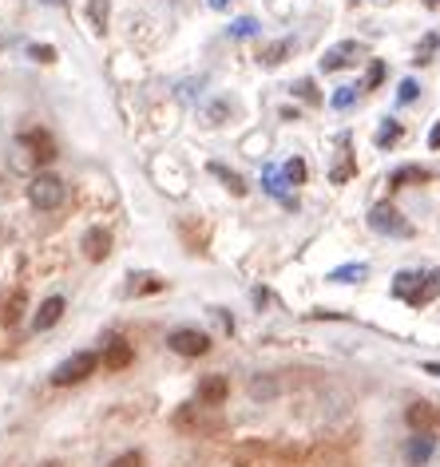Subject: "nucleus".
Instances as JSON below:
<instances>
[{"label":"nucleus","mask_w":440,"mask_h":467,"mask_svg":"<svg viewBox=\"0 0 440 467\" xmlns=\"http://www.w3.org/2000/svg\"><path fill=\"white\" fill-rule=\"evenodd\" d=\"M417 79H405V84H401V91H397V99H401V104H412V99H417Z\"/></svg>","instance_id":"c756f323"},{"label":"nucleus","mask_w":440,"mask_h":467,"mask_svg":"<svg viewBox=\"0 0 440 467\" xmlns=\"http://www.w3.org/2000/svg\"><path fill=\"white\" fill-rule=\"evenodd\" d=\"M159 289H163V281L155 278V273H140V281L127 286V293H159Z\"/></svg>","instance_id":"4be33fe9"},{"label":"nucleus","mask_w":440,"mask_h":467,"mask_svg":"<svg viewBox=\"0 0 440 467\" xmlns=\"http://www.w3.org/2000/svg\"><path fill=\"white\" fill-rule=\"evenodd\" d=\"M63 195H68V187H63V179L52 175V171H40V175L29 182V203L36 210H56L63 203Z\"/></svg>","instance_id":"f03ea898"},{"label":"nucleus","mask_w":440,"mask_h":467,"mask_svg":"<svg viewBox=\"0 0 440 467\" xmlns=\"http://www.w3.org/2000/svg\"><path fill=\"white\" fill-rule=\"evenodd\" d=\"M298 96L306 99V104H322V96L314 91V84H309V79H301V84H298Z\"/></svg>","instance_id":"7c9ffc66"},{"label":"nucleus","mask_w":440,"mask_h":467,"mask_svg":"<svg viewBox=\"0 0 440 467\" xmlns=\"http://www.w3.org/2000/svg\"><path fill=\"white\" fill-rule=\"evenodd\" d=\"M218 424H223L218 412L207 404H187V408H179V416H175V428H182V432H215Z\"/></svg>","instance_id":"39448f33"},{"label":"nucleus","mask_w":440,"mask_h":467,"mask_svg":"<svg viewBox=\"0 0 440 467\" xmlns=\"http://www.w3.org/2000/svg\"><path fill=\"white\" fill-rule=\"evenodd\" d=\"M369 226L377 234H389V238H412V226L405 222V214H401L393 203H377L369 210Z\"/></svg>","instance_id":"20e7f679"},{"label":"nucleus","mask_w":440,"mask_h":467,"mask_svg":"<svg viewBox=\"0 0 440 467\" xmlns=\"http://www.w3.org/2000/svg\"><path fill=\"white\" fill-rule=\"evenodd\" d=\"M226 4H231V0H210V8H226Z\"/></svg>","instance_id":"f704fd0d"},{"label":"nucleus","mask_w":440,"mask_h":467,"mask_svg":"<svg viewBox=\"0 0 440 467\" xmlns=\"http://www.w3.org/2000/svg\"><path fill=\"white\" fill-rule=\"evenodd\" d=\"M107 8H112L107 0H91V4H88V21H91V29H96V32H104V24H107Z\"/></svg>","instance_id":"6ab92c4d"},{"label":"nucleus","mask_w":440,"mask_h":467,"mask_svg":"<svg viewBox=\"0 0 440 467\" xmlns=\"http://www.w3.org/2000/svg\"><path fill=\"white\" fill-rule=\"evenodd\" d=\"M428 146H433V151H440V123L433 127V131H428Z\"/></svg>","instance_id":"473e14b6"},{"label":"nucleus","mask_w":440,"mask_h":467,"mask_svg":"<svg viewBox=\"0 0 440 467\" xmlns=\"http://www.w3.org/2000/svg\"><path fill=\"white\" fill-rule=\"evenodd\" d=\"M286 52H290V40H278V44H270V48L258 56V63H266V68H274V63H282L286 60Z\"/></svg>","instance_id":"412c9836"},{"label":"nucleus","mask_w":440,"mask_h":467,"mask_svg":"<svg viewBox=\"0 0 440 467\" xmlns=\"http://www.w3.org/2000/svg\"><path fill=\"white\" fill-rule=\"evenodd\" d=\"M44 467H60V463H44Z\"/></svg>","instance_id":"e433bc0d"},{"label":"nucleus","mask_w":440,"mask_h":467,"mask_svg":"<svg viewBox=\"0 0 440 467\" xmlns=\"http://www.w3.org/2000/svg\"><path fill=\"white\" fill-rule=\"evenodd\" d=\"M412 182H428V171L425 167H397L389 175V187L401 190V187H412Z\"/></svg>","instance_id":"4468645a"},{"label":"nucleus","mask_w":440,"mask_h":467,"mask_svg":"<svg viewBox=\"0 0 440 467\" xmlns=\"http://www.w3.org/2000/svg\"><path fill=\"white\" fill-rule=\"evenodd\" d=\"M226 396H231V380L226 377H203L199 380V404H207V408H218V404H226Z\"/></svg>","instance_id":"6e6552de"},{"label":"nucleus","mask_w":440,"mask_h":467,"mask_svg":"<svg viewBox=\"0 0 440 467\" xmlns=\"http://www.w3.org/2000/svg\"><path fill=\"white\" fill-rule=\"evenodd\" d=\"M258 32V21H250V16H238V21L231 24V36L234 40H246V36Z\"/></svg>","instance_id":"393cba45"},{"label":"nucleus","mask_w":440,"mask_h":467,"mask_svg":"<svg viewBox=\"0 0 440 467\" xmlns=\"http://www.w3.org/2000/svg\"><path fill=\"white\" fill-rule=\"evenodd\" d=\"M350 175H353V163L345 159V163H337V167H334V175H329V179H334V182H345Z\"/></svg>","instance_id":"2f4dec72"},{"label":"nucleus","mask_w":440,"mask_h":467,"mask_svg":"<svg viewBox=\"0 0 440 467\" xmlns=\"http://www.w3.org/2000/svg\"><path fill=\"white\" fill-rule=\"evenodd\" d=\"M40 4H56V8H60V4H63V0H40Z\"/></svg>","instance_id":"c9c22d12"},{"label":"nucleus","mask_w":440,"mask_h":467,"mask_svg":"<svg viewBox=\"0 0 440 467\" xmlns=\"http://www.w3.org/2000/svg\"><path fill=\"white\" fill-rule=\"evenodd\" d=\"M96 369H99V356H96V353H72L68 361L56 364V372H52V384H56V388H68V384L88 380Z\"/></svg>","instance_id":"7ed1b4c3"},{"label":"nucleus","mask_w":440,"mask_h":467,"mask_svg":"<svg viewBox=\"0 0 440 467\" xmlns=\"http://www.w3.org/2000/svg\"><path fill=\"white\" fill-rule=\"evenodd\" d=\"M60 317H63V297H48V301H40V309H36L32 329L36 333H44V329H52Z\"/></svg>","instance_id":"ddd939ff"},{"label":"nucleus","mask_w":440,"mask_h":467,"mask_svg":"<svg viewBox=\"0 0 440 467\" xmlns=\"http://www.w3.org/2000/svg\"><path fill=\"white\" fill-rule=\"evenodd\" d=\"M29 56H32V60H40V63H52V60H56V48H52V44H32Z\"/></svg>","instance_id":"bb28decb"},{"label":"nucleus","mask_w":440,"mask_h":467,"mask_svg":"<svg viewBox=\"0 0 440 467\" xmlns=\"http://www.w3.org/2000/svg\"><path fill=\"white\" fill-rule=\"evenodd\" d=\"M135 361V349L127 341H119V337H112L107 341V349H104V369L107 372H119V369H127V364Z\"/></svg>","instance_id":"9b49d317"},{"label":"nucleus","mask_w":440,"mask_h":467,"mask_svg":"<svg viewBox=\"0 0 440 467\" xmlns=\"http://www.w3.org/2000/svg\"><path fill=\"white\" fill-rule=\"evenodd\" d=\"M353 104H357V88H337L334 96H329V107H334V112H350Z\"/></svg>","instance_id":"f3484780"},{"label":"nucleus","mask_w":440,"mask_h":467,"mask_svg":"<svg viewBox=\"0 0 440 467\" xmlns=\"http://www.w3.org/2000/svg\"><path fill=\"white\" fill-rule=\"evenodd\" d=\"M405 424H409L417 436H428V439H433V436L440 432V408L428 404V400H417V404H409V412H405Z\"/></svg>","instance_id":"423d86ee"},{"label":"nucleus","mask_w":440,"mask_h":467,"mask_svg":"<svg viewBox=\"0 0 440 467\" xmlns=\"http://www.w3.org/2000/svg\"><path fill=\"white\" fill-rule=\"evenodd\" d=\"M381 79H385V63H381V60H373V63H369V71H365V88H381Z\"/></svg>","instance_id":"cd10ccee"},{"label":"nucleus","mask_w":440,"mask_h":467,"mask_svg":"<svg viewBox=\"0 0 440 467\" xmlns=\"http://www.w3.org/2000/svg\"><path fill=\"white\" fill-rule=\"evenodd\" d=\"M393 297H401L405 305L412 309H420V305H428V301H436L440 297V270H428V273H397V281H393Z\"/></svg>","instance_id":"f257e3e1"},{"label":"nucleus","mask_w":440,"mask_h":467,"mask_svg":"<svg viewBox=\"0 0 440 467\" xmlns=\"http://www.w3.org/2000/svg\"><path fill=\"white\" fill-rule=\"evenodd\" d=\"M436 48H440V36H436V32H428L425 40H420V48H417V56H412V60H417V63H428Z\"/></svg>","instance_id":"5701e85b"},{"label":"nucleus","mask_w":440,"mask_h":467,"mask_svg":"<svg viewBox=\"0 0 440 467\" xmlns=\"http://www.w3.org/2000/svg\"><path fill=\"white\" fill-rule=\"evenodd\" d=\"M357 56H361V48H357L353 40H345L322 56V71H342V68H350V63H357Z\"/></svg>","instance_id":"9d476101"},{"label":"nucleus","mask_w":440,"mask_h":467,"mask_svg":"<svg viewBox=\"0 0 440 467\" xmlns=\"http://www.w3.org/2000/svg\"><path fill=\"white\" fill-rule=\"evenodd\" d=\"M107 467H143V455L140 452H123V455H115Z\"/></svg>","instance_id":"c85d7f7f"},{"label":"nucleus","mask_w":440,"mask_h":467,"mask_svg":"<svg viewBox=\"0 0 440 467\" xmlns=\"http://www.w3.org/2000/svg\"><path fill=\"white\" fill-rule=\"evenodd\" d=\"M428 455H433V439H428V436L420 439V436H417V439L409 444V463H425Z\"/></svg>","instance_id":"aec40b11"},{"label":"nucleus","mask_w":440,"mask_h":467,"mask_svg":"<svg viewBox=\"0 0 440 467\" xmlns=\"http://www.w3.org/2000/svg\"><path fill=\"white\" fill-rule=\"evenodd\" d=\"M210 175H215V179H223V187H226V190H231V195H246V182H242V179H238V175H234V171H226V167H223V163H210Z\"/></svg>","instance_id":"2eb2a0df"},{"label":"nucleus","mask_w":440,"mask_h":467,"mask_svg":"<svg viewBox=\"0 0 440 467\" xmlns=\"http://www.w3.org/2000/svg\"><path fill=\"white\" fill-rule=\"evenodd\" d=\"M401 139V123H393V119H385V123L377 127V146H389Z\"/></svg>","instance_id":"b1692460"},{"label":"nucleus","mask_w":440,"mask_h":467,"mask_svg":"<svg viewBox=\"0 0 440 467\" xmlns=\"http://www.w3.org/2000/svg\"><path fill=\"white\" fill-rule=\"evenodd\" d=\"M282 175H286L290 187H298V182H306V163H301V159H290L286 167H282Z\"/></svg>","instance_id":"a878e982"},{"label":"nucleus","mask_w":440,"mask_h":467,"mask_svg":"<svg viewBox=\"0 0 440 467\" xmlns=\"http://www.w3.org/2000/svg\"><path fill=\"white\" fill-rule=\"evenodd\" d=\"M420 369H425V372H433V377H440V364H433V361H428V364H420Z\"/></svg>","instance_id":"72a5a7b5"},{"label":"nucleus","mask_w":440,"mask_h":467,"mask_svg":"<svg viewBox=\"0 0 440 467\" xmlns=\"http://www.w3.org/2000/svg\"><path fill=\"white\" fill-rule=\"evenodd\" d=\"M167 349L179 356H203V353H210V337L199 333V329H175L167 337Z\"/></svg>","instance_id":"0eeeda50"},{"label":"nucleus","mask_w":440,"mask_h":467,"mask_svg":"<svg viewBox=\"0 0 440 467\" xmlns=\"http://www.w3.org/2000/svg\"><path fill=\"white\" fill-rule=\"evenodd\" d=\"M21 146H29L32 159H40V163H52V159H56V139H52L48 131H24V135H21Z\"/></svg>","instance_id":"1a4fd4ad"},{"label":"nucleus","mask_w":440,"mask_h":467,"mask_svg":"<svg viewBox=\"0 0 440 467\" xmlns=\"http://www.w3.org/2000/svg\"><path fill=\"white\" fill-rule=\"evenodd\" d=\"M262 182H266V190L270 195H278V198H286V175L282 171H274V167H266V175H262ZM290 203V198H286Z\"/></svg>","instance_id":"a211bd4d"},{"label":"nucleus","mask_w":440,"mask_h":467,"mask_svg":"<svg viewBox=\"0 0 440 467\" xmlns=\"http://www.w3.org/2000/svg\"><path fill=\"white\" fill-rule=\"evenodd\" d=\"M84 254L91 262H104L107 254H112V234H107L104 226H91V230L84 234Z\"/></svg>","instance_id":"f8f14e48"},{"label":"nucleus","mask_w":440,"mask_h":467,"mask_svg":"<svg viewBox=\"0 0 440 467\" xmlns=\"http://www.w3.org/2000/svg\"><path fill=\"white\" fill-rule=\"evenodd\" d=\"M365 273H369V265L357 262V265H337V270H329V281H361Z\"/></svg>","instance_id":"dca6fc26"}]
</instances>
